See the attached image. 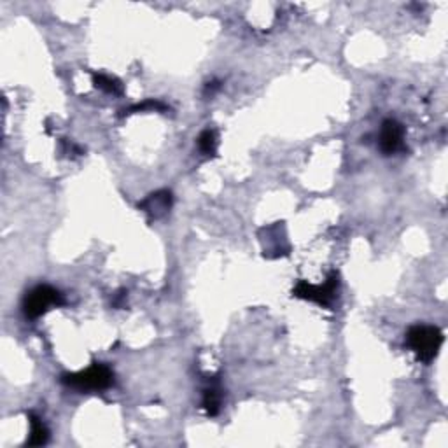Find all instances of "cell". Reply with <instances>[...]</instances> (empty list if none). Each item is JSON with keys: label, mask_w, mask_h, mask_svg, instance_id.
Returning a JSON list of instances; mask_svg holds the SVG:
<instances>
[{"label": "cell", "mask_w": 448, "mask_h": 448, "mask_svg": "<svg viewBox=\"0 0 448 448\" xmlns=\"http://www.w3.org/2000/svg\"><path fill=\"white\" fill-rule=\"evenodd\" d=\"M62 384L81 393L109 389L114 384V373L107 364L95 363L78 373H67L62 377Z\"/></svg>", "instance_id": "6da1fadb"}, {"label": "cell", "mask_w": 448, "mask_h": 448, "mask_svg": "<svg viewBox=\"0 0 448 448\" xmlns=\"http://www.w3.org/2000/svg\"><path fill=\"white\" fill-rule=\"evenodd\" d=\"M408 347L422 363H431L443 345V333L436 326H413L406 333Z\"/></svg>", "instance_id": "7a4b0ae2"}, {"label": "cell", "mask_w": 448, "mask_h": 448, "mask_svg": "<svg viewBox=\"0 0 448 448\" xmlns=\"http://www.w3.org/2000/svg\"><path fill=\"white\" fill-rule=\"evenodd\" d=\"M63 303H65V300L58 289L41 284V286L30 289L26 296L23 298V312L28 319H37V317L44 316L48 310L62 307Z\"/></svg>", "instance_id": "3957f363"}, {"label": "cell", "mask_w": 448, "mask_h": 448, "mask_svg": "<svg viewBox=\"0 0 448 448\" xmlns=\"http://www.w3.org/2000/svg\"><path fill=\"white\" fill-rule=\"evenodd\" d=\"M336 291H338V275L331 273L326 282L319 284V286L309 284L307 280H300L293 289V296L309 300V302L317 303V305L327 307L336 298Z\"/></svg>", "instance_id": "277c9868"}, {"label": "cell", "mask_w": 448, "mask_h": 448, "mask_svg": "<svg viewBox=\"0 0 448 448\" xmlns=\"http://www.w3.org/2000/svg\"><path fill=\"white\" fill-rule=\"evenodd\" d=\"M404 128L396 119H386L380 130V149L386 155H394L403 147Z\"/></svg>", "instance_id": "5b68a950"}, {"label": "cell", "mask_w": 448, "mask_h": 448, "mask_svg": "<svg viewBox=\"0 0 448 448\" xmlns=\"http://www.w3.org/2000/svg\"><path fill=\"white\" fill-rule=\"evenodd\" d=\"M172 193L169 189H162V191H156L153 195L147 196L146 200L139 203V209L142 212H146L149 216V219H162L163 216H166L172 207Z\"/></svg>", "instance_id": "8992f818"}, {"label": "cell", "mask_w": 448, "mask_h": 448, "mask_svg": "<svg viewBox=\"0 0 448 448\" xmlns=\"http://www.w3.org/2000/svg\"><path fill=\"white\" fill-rule=\"evenodd\" d=\"M28 422H30V436H28V441H26V445H30V447H41V445H44L46 441L49 440V431L48 427H46V424L42 422L39 417L33 415V413H30Z\"/></svg>", "instance_id": "52a82bcc"}, {"label": "cell", "mask_w": 448, "mask_h": 448, "mask_svg": "<svg viewBox=\"0 0 448 448\" xmlns=\"http://www.w3.org/2000/svg\"><path fill=\"white\" fill-rule=\"evenodd\" d=\"M221 399H223V397H221V390L217 389V387L214 386L207 387L205 393H203V401H202V406L207 412V415L214 417L219 413Z\"/></svg>", "instance_id": "ba28073f"}, {"label": "cell", "mask_w": 448, "mask_h": 448, "mask_svg": "<svg viewBox=\"0 0 448 448\" xmlns=\"http://www.w3.org/2000/svg\"><path fill=\"white\" fill-rule=\"evenodd\" d=\"M93 85L98 89H102V92L112 93V95H121L123 93L121 81H118L112 76H107V74H95L93 76Z\"/></svg>", "instance_id": "9c48e42d"}, {"label": "cell", "mask_w": 448, "mask_h": 448, "mask_svg": "<svg viewBox=\"0 0 448 448\" xmlns=\"http://www.w3.org/2000/svg\"><path fill=\"white\" fill-rule=\"evenodd\" d=\"M198 149L203 156L212 158L217 153V135L214 130H205L198 137Z\"/></svg>", "instance_id": "30bf717a"}, {"label": "cell", "mask_w": 448, "mask_h": 448, "mask_svg": "<svg viewBox=\"0 0 448 448\" xmlns=\"http://www.w3.org/2000/svg\"><path fill=\"white\" fill-rule=\"evenodd\" d=\"M169 107L160 100H146L142 103L132 105L128 110H125V114H135V112H144V110H158V112H165Z\"/></svg>", "instance_id": "8fae6325"}, {"label": "cell", "mask_w": 448, "mask_h": 448, "mask_svg": "<svg viewBox=\"0 0 448 448\" xmlns=\"http://www.w3.org/2000/svg\"><path fill=\"white\" fill-rule=\"evenodd\" d=\"M217 88H219V83H217V81H212V83H209V85H207L205 92H207V93H210V95H212V93L216 92Z\"/></svg>", "instance_id": "7c38bea8"}]
</instances>
